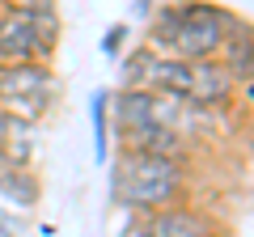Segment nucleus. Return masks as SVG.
Returning a JSON list of instances; mask_svg holds the SVG:
<instances>
[{"label":"nucleus","instance_id":"obj_1","mask_svg":"<svg viewBox=\"0 0 254 237\" xmlns=\"http://www.w3.org/2000/svg\"><path fill=\"white\" fill-rule=\"evenodd\" d=\"M246 21L233 9H220L208 0H182V4H161L148 26V51L174 55V59H220V47L233 30Z\"/></svg>","mask_w":254,"mask_h":237},{"label":"nucleus","instance_id":"obj_2","mask_svg":"<svg viewBox=\"0 0 254 237\" xmlns=\"http://www.w3.org/2000/svg\"><path fill=\"white\" fill-rule=\"evenodd\" d=\"M182 195H187V161L123 148L110 170V199L127 212H157L182 203Z\"/></svg>","mask_w":254,"mask_h":237},{"label":"nucleus","instance_id":"obj_3","mask_svg":"<svg viewBox=\"0 0 254 237\" xmlns=\"http://www.w3.org/2000/svg\"><path fill=\"white\" fill-rule=\"evenodd\" d=\"M55 93H60V76L43 59H17V64H0V110L13 118H38L51 110Z\"/></svg>","mask_w":254,"mask_h":237},{"label":"nucleus","instance_id":"obj_4","mask_svg":"<svg viewBox=\"0 0 254 237\" xmlns=\"http://www.w3.org/2000/svg\"><path fill=\"white\" fill-rule=\"evenodd\" d=\"M55 43H60V17L55 13L0 9V64H17V59L51 64Z\"/></svg>","mask_w":254,"mask_h":237},{"label":"nucleus","instance_id":"obj_5","mask_svg":"<svg viewBox=\"0 0 254 237\" xmlns=\"http://www.w3.org/2000/svg\"><path fill=\"white\" fill-rule=\"evenodd\" d=\"M127 237H216V225L199 208L170 203L157 212H140V220L127 229Z\"/></svg>","mask_w":254,"mask_h":237},{"label":"nucleus","instance_id":"obj_6","mask_svg":"<svg viewBox=\"0 0 254 237\" xmlns=\"http://www.w3.org/2000/svg\"><path fill=\"white\" fill-rule=\"evenodd\" d=\"M237 93V81L220 59H187V102L190 106H229Z\"/></svg>","mask_w":254,"mask_h":237},{"label":"nucleus","instance_id":"obj_7","mask_svg":"<svg viewBox=\"0 0 254 237\" xmlns=\"http://www.w3.org/2000/svg\"><path fill=\"white\" fill-rule=\"evenodd\" d=\"M0 195H9L13 203H34L38 199V182H34V174L26 170V165H9V170L0 174Z\"/></svg>","mask_w":254,"mask_h":237},{"label":"nucleus","instance_id":"obj_8","mask_svg":"<svg viewBox=\"0 0 254 237\" xmlns=\"http://www.w3.org/2000/svg\"><path fill=\"white\" fill-rule=\"evenodd\" d=\"M106 106L110 93H93V153H98V161L106 157Z\"/></svg>","mask_w":254,"mask_h":237},{"label":"nucleus","instance_id":"obj_9","mask_svg":"<svg viewBox=\"0 0 254 237\" xmlns=\"http://www.w3.org/2000/svg\"><path fill=\"white\" fill-rule=\"evenodd\" d=\"M4 9H21V13H55V0H4Z\"/></svg>","mask_w":254,"mask_h":237},{"label":"nucleus","instance_id":"obj_10","mask_svg":"<svg viewBox=\"0 0 254 237\" xmlns=\"http://www.w3.org/2000/svg\"><path fill=\"white\" fill-rule=\"evenodd\" d=\"M123 38H127V26H115V30L106 34V43H102V51H106V55H115L119 47H123Z\"/></svg>","mask_w":254,"mask_h":237},{"label":"nucleus","instance_id":"obj_11","mask_svg":"<svg viewBox=\"0 0 254 237\" xmlns=\"http://www.w3.org/2000/svg\"><path fill=\"white\" fill-rule=\"evenodd\" d=\"M4 170H9V161H4V157H0V174H4Z\"/></svg>","mask_w":254,"mask_h":237}]
</instances>
